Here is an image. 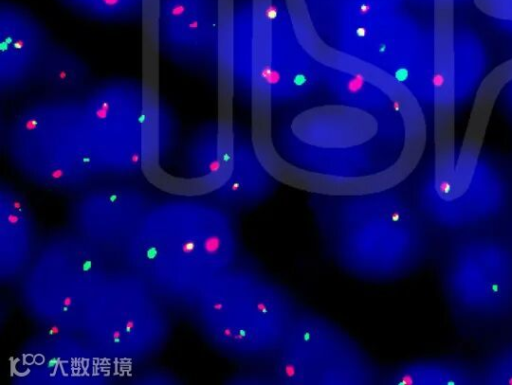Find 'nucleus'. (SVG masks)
I'll return each mask as SVG.
<instances>
[{"instance_id": "obj_1", "label": "nucleus", "mask_w": 512, "mask_h": 385, "mask_svg": "<svg viewBox=\"0 0 512 385\" xmlns=\"http://www.w3.org/2000/svg\"><path fill=\"white\" fill-rule=\"evenodd\" d=\"M312 210L332 260L357 279H399L427 255V221L395 187L359 195H314Z\"/></svg>"}, {"instance_id": "obj_2", "label": "nucleus", "mask_w": 512, "mask_h": 385, "mask_svg": "<svg viewBox=\"0 0 512 385\" xmlns=\"http://www.w3.org/2000/svg\"><path fill=\"white\" fill-rule=\"evenodd\" d=\"M81 103L95 179L140 178L160 169L180 143L175 112L139 78L113 76L94 81Z\"/></svg>"}, {"instance_id": "obj_3", "label": "nucleus", "mask_w": 512, "mask_h": 385, "mask_svg": "<svg viewBox=\"0 0 512 385\" xmlns=\"http://www.w3.org/2000/svg\"><path fill=\"white\" fill-rule=\"evenodd\" d=\"M202 319L212 342L238 360H271L300 309L275 280L235 264L199 291Z\"/></svg>"}, {"instance_id": "obj_4", "label": "nucleus", "mask_w": 512, "mask_h": 385, "mask_svg": "<svg viewBox=\"0 0 512 385\" xmlns=\"http://www.w3.org/2000/svg\"><path fill=\"white\" fill-rule=\"evenodd\" d=\"M2 145L10 163L40 186L76 193L95 180L86 149L81 96L38 93L8 118Z\"/></svg>"}, {"instance_id": "obj_5", "label": "nucleus", "mask_w": 512, "mask_h": 385, "mask_svg": "<svg viewBox=\"0 0 512 385\" xmlns=\"http://www.w3.org/2000/svg\"><path fill=\"white\" fill-rule=\"evenodd\" d=\"M271 362L277 384H374L378 372L356 342L325 317L299 309Z\"/></svg>"}, {"instance_id": "obj_6", "label": "nucleus", "mask_w": 512, "mask_h": 385, "mask_svg": "<svg viewBox=\"0 0 512 385\" xmlns=\"http://www.w3.org/2000/svg\"><path fill=\"white\" fill-rule=\"evenodd\" d=\"M454 246L444 269L452 302L467 313L489 317L512 309V252L492 239Z\"/></svg>"}, {"instance_id": "obj_7", "label": "nucleus", "mask_w": 512, "mask_h": 385, "mask_svg": "<svg viewBox=\"0 0 512 385\" xmlns=\"http://www.w3.org/2000/svg\"><path fill=\"white\" fill-rule=\"evenodd\" d=\"M160 55L191 73L219 74L221 29L216 0H157Z\"/></svg>"}, {"instance_id": "obj_8", "label": "nucleus", "mask_w": 512, "mask_h": 385, "mask_svg": "<svg viewBox=\"0 0 512 385\" xmlns=\"http://www.w3.org/2000/svg\"><path fill=\"white\" fill-rule=\"evenodd\" d=\"M43 23L24 6L0 3V92L11 96L32 88L41 59L52 41Z\"/></svg>"}, {"instance_id": "obj_9", "label": "nucleus", "mask_w": 512, "mask_h": 385, "mask_svg": "<svg viewBox=\"0 0 512 385\" xmlns=\"http://www.w3.org/2000/svg\"><path fill=\"white\" fill-rule=\"evenodd\" d=\"M235 129L218 121L194 128L181 146L185 178L212 195L229 179L234 165Z\"/></svg>"}, {"instance_id": "obj_10", "label": "nucleus", "mask_w": 512, "mask_h": 385, "mask_svg": "<svg viewBox=\"0 0 512 385\" xmlns=\"http://www.w3.org/2000/svg\"><path fill=\"white\" fill-rule=\"evenodd\" d=\"M93 82L86 60L70 47L52 39L37 68L32 88L40 94L80 97Z\"/></svg>"}, {"instance_id": "obj_11", "label": "nucleus", "mask_w": 512, "mask_h": 385, "mask_svg": "<svg viewBox=\"0 0 512 385\" xmlns=\"http://www.w3.org/2000/svg\"><path fill=\"white\" fill-rule=\"evenodd\" d=\"M276 180L253 156L236 132L235 156L228 181L211 195L227 208L253 206L265 200L274 190Z\"/></svg>"}, {"instance_id": "obj_12", "label": "nucleus", "mask_w": 512, "mask_h": 385, "mask_svg": "<svg viewBox=\"0 0 512 385\" xmlns=\"http://www.w3.org/2000/svg\"><path fill=\"white\" fill-rule=\"evenodd\" d=\"M81 17L108 24H129L143 20L147 0H57Z\"/></svg>"}]
</instances>
